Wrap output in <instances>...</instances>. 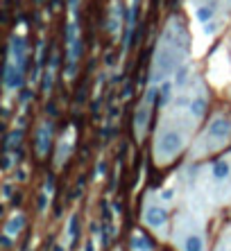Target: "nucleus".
I'll list each match as a JSON object with an SVG mask.
<instances>
[{"instance_id": "f257e3e1", "label": "nucleus", "mask_w": 231, "mask_h": 251, "mask_svg": "<svg viewBox=\"0 0 231 251\" xmlns=\"http://www.w3.org/2000/svg\"><path fill=\"white\" fill-rule=\"evenodd\" d=\"M197 120L191 113H161L152 138V159L157 167H168L186 152Z\"/></svg>"}, {"instance_id": "f03ea898", "label": "nucleus", "mask_w": 231, "mask_h": 251, "mask_svg": "<svg viewBox=\"0 0 231 251\" xmlns=\"http://www.w3.org/2000/svg\"><path fill=\"white\" fill-rule=\"evenodd\" d=\"M186 59H188V32L184 27V20L179 16H172L154 48L152 70H150L152 82L157 84V82L170 80V75L177 73L186 64Z\"/></svg>"}, {"instance_id": "7ed1b4c3", "label": "nucleus", "mask_w": 231, "mask_h": 251, "mask_svg": "<svg viewBox=\"0 0 231 251\" xmlns=\"http://www.w3.org/2000/svg\"><path fill=\"white\" fill-rule=\"evenodd\" d=\"M231 143V116L227 113H213L202 134L193 145V159H204L211 154L222 152Z\"/></svg>"}, {"instance_id": "20e7f679", "label": "nucleus", "mask_w": 231, "mask_h": 251, "mask_svg": "<svg viewBox=\"0 0 231 251\" xmlns=\"http://www.w3.org/2000/svg\"><path fill=\"white\" fill-rule=\"evenodd\" d=\"M141 222L154 233H163L170 224V208L159 192H147L143 199V211H141Z\"/></svg>"}, {"instance_id": "39448f33", "label": "nucleus", "mask_w": 231, "mask_h": 251, "mask_svg": "<svg viewBox=\"0 0 231 251\" xmlns=\"http://www.w3.org/2000/svg\"><path fill=\"white\" fill-rule=\"evenodd\" d=\"M157 100H159L157 86H150L145 98L141 100L139 106H136V113H134V136H136L139 143L145 140V134H147V127H150V120H152V111H154Z\"/></svg>"}, {"instance_id": "423d86ee", "label": "nucleus", "mask_w": 231, "mask_h": 251, "mask_svg": "<svg viewBox=\"0 0 231 251\" xmlns=\"http://www.w3.org/2000/svg\"><path fill=\"white\" fill-rule=\"evenodd\" d=\"M79 54H82V43H79V25H77V18L75 14L71 16L66 25V77L73 80L75 75V68H77V61H79Z\"/></svg>"}, {"instance_id": "0eeeda50", "label": "nucleus", "mask_w": 231, "mask_h": 251, "mask_svg": "<svg viewBox=\"0 0 231 251\" xmlns=\"http://www.w3.org/2000/svg\"><path fill=\"white\" fill-rule=\"evenodd\" d=\"M7 61L14 64V66L25 73V66H27V43L23 36H16L14 34L12 41H9V50H7Z\"/></svg>"}, {"instance_id": "6e6552de", "label": "nucleus", "mask_w": 231, "mask_h": 251, "mask_svg": "<svg viewBox=\"0 0 231 251\" xmlns=\"http://www.w3.org/2000/svg\"><path fill=\"white\" fill-rule=\"evenodd\" d=\"M211 179L218 188H225L231 184V156H220L211 166Z\"/></svg>"}, {"instance_id": "1a4fd4ad", "label": "nucleus", "mask_w": 231, "mask_h": 251, "mask_svg": "<svg viewBox=\"0 0 231 251\" xmlns=\"http://www.w3.org/2000/svg\"><path fill=\"white\" fill-rule=\"evenodd\" d=\"M50 143H53V122L50 120H43L34 134V150L39 156H46L48 150H50Z\"/></svg>"}, {"instance_id": "9d476101", "label": "nucleus", "mask_w": 231, "mask_h": 251, "mask_svg": "<svg viewBox=\"0 0 231 251\" xmlns=\"http://www.w3.org/2000/svg\"><path fill=\"white\" fill-rule=\"evenodd\" d=\"M179 249H184V251H204L206 242H204V235L199 233V229H191V231H186L184 240L179 242Z\"/></svg>"}, {"instance_id": "9b49d317", "label": "nucleus", "mask_w": 231, "mask_h": 251, "mask_svg": "<svg viewBox=\"0 0 231 251\" xmlns=\"http://www.w3.org/2000/svg\"><path fill=\"white\" fill-rule=\"evenodd\" d=\"M57 66H59V57H57V52H53V54H50V61H48L46 75H43V93H46V95H50V91H53L54 75H57Z\"/></svg>"}, {"instance_id": "f8f14e48", "label": "nucleus", "mask_w": 231, "mask_h": 251, "mask_svg": "<svg viewBox=\"0 0 231 251\" xmlns=\"http://www.w3.org/2000/svg\"><path fill=\"white\" fill-rule=\"evenodd\" d=\"M71 154H73V143H71V136H64V138L59 140V145H57V152H54V163H57V167L64 166Z\"/></svg>"}, {"instance_id": "ddd939ff", "label": "nucleus", "mask_w": 231, "mask_h": 251, "mask_svg": "<svg viewBox=\"0 0 231 251\" xmlns=\"http://www.w3.org/2000/svg\"><path fill=\"white\" fill-rule=\"evenodd\" d=\"M120 25H123V9H120L118 2H113V7H111V16H109V23H107V30L111 32L113 39L118 36Z\"/></svg>"}, {"instance_id": "4468645a", "label": "nucleus", "mask_w": 231, "mask_h": 251, "mask_svg": "<svg viewBox=\"0 0 231 251\" xmlns=\"http://www.w3.org/2000/svg\"><path fill=\"white\" fill-rule=\"evenodd\" d=\"M23 226H25V215H20V213H14L9 222L5 224V235L9 238H16L20 231H23Z\"/></svg>"}, {"instance_id": "2eb2a0df", "label": "nucleus", "mask_w": 231, "mask_h": 251, "mask_svg": "<svg viewBox=\"0 0 231 251\" xmlns=\"http://www.w3.org/2000/svg\"><path fill=\"white\" fill-rule=\"evenodd\" d=\"M157 91H159V104H161V106H168V104H170V100L175 98L172 93L177 91V88H175V82H172V80H163Z\"/></svg>"}, {"instance_id": "dca6fc26", "label": "nucleus", "mask_w": 231, "mask_h": 251, "mask_svg": "<svg viewBox=\"0 0 231 251\" xmlns=\"http://www.w3.org/2000/svg\"><path fill=\"white\" fill-rule=\"evenodd\" d=\"M132 247L136 251H152V242H150V238H147V235H143L141 231H136L132 235Z\"/></svg>"}, {"instance_id": "f3484780", "label": "nucleus", "mask_w": 231, "mask_h": 251, "mask_svg": "<svg viewBox=\"0 0 231 251\" xmlns=\"http://www.w3.org/2000/svg\"><path fill=\"white\" fill-rule=\"evenodd\" d=\"M20 138H23V132L20 129H14L7 138V152H16V145H20Z\"/></svg>"}, {"instance_id": "a211bd4d", "label": "nucleus", "mask_w": 231, "mask_h": 251, "mask_svg": "<svg viewBox=\"0 0 231 251\" xmlns=\"http://www.w3.org/2000/svg\"><path fill=\"white\" fill-rule=\"evenodd\" d=\"M68 240H71V242L77 240V218H75V215L68 219Z\"/></svg>"}, {"instance_id": "6ab92c4d", "label": "nucleus", "mask_w": 231, "mask_h": 251, "mask_svg": "<svg viewBox=\"0 0 231 251\" xmlns=\"http://www.w3.org/2000/svg\"><path fill=\"white\" fill-rule=\"evenodd\" d=\"M77 7H79V0H68V9H71V14L77 12Z\"/></svg>"}, {"instance_id": "aec40b11", "label": "nucleus", "mask_w": 231, "mask_h": 251, "mask_svg": "<svg viewBox=\"0 0 231 251\" xmlns=\"http://www.w3.org/2000/svg\"><path fill=\"white\" fill-rule=\"evenodd\" d=\"M229 251H231V249H229Z\"/></svg>"}]
</instances>
